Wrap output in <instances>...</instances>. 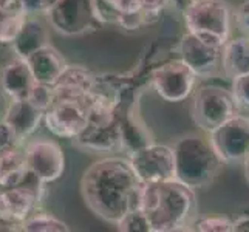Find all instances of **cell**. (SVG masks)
Instances as JSON below:
<instances>
[{
	"instance_id": "1",
	"label": "cell",
	"mask_w": 249,
	"mask_h": 232,
	"mask_svg": "<svg viewBox=\"0 0 249 232\" xmlns=\"http://www.w3.org/2000/svg\"><path fill=\"white\" fill-rule=\"evenodd\" d=\"M142 183L127 157H106L87 167L81 192L89 209L107 223L116 225L127 212L140 208Z\"/></svg>"
},
{
	"instance_id": "2",
	"label": "cell",
	"mask_w": 249,
	"mask_h": 232,
	"mask_svg": "<svg viewBox=\"0 0 249 232\" xmlns=\"http://www.w3.org/2000/svg\"><path fill=\"white\" fill-rule=\"evenodd\" d=\"M140 209L152 232L184 231L196 218L195 191L172 178L167 181L142 183Z\"/></svg>"
},
{
	"instance_id": "3",
	"label": "cell",
	"mask_w": 249,
	"mask_h": 232,
	"mask_svg": "<svg viewBox=\"0 0 249 232\" xmlns=\"http://www.w3.org/2000/svg\"><path fill=\"white\" fill-rule=\"evenodd\" d=\"M175 179L194 191L209 186L223 166L209 138L196 133L181 136L174 145Z\"/></svg>"
},
{
	"instance_id": "4",
	"label": "cell",
	"mask_w": 249,
	"mask_h": 232,
	"mask_svg": "<svg viewBox=\"0 0 249 232\" xmlns=\"http://www.w3.org/2000/svg\"><path fill=\"white\" fill-rule=\"evenodd\" d=\"M183 16L187 31L204 44L221 48L231 39L232 10L226 0H192Z\"/></svg>"
},
{
	"instance_id": "5",
	"label": "cell",
	"mask_w": 249,
	"mask_h": 232,
	"mask_svg": "<svg viewBox=\"0 0 249 232\" xmlns=\"http://www.w3.org/2000/svg\"><path fill=\"white\" fill-rule=\"evenodd\" d=\"M192 118L203 132L209 133L238 113V104L229 89L220 85H201L192 93Z\"/></svg>"
},
{
	"instance_id": "6",
	"label": "cell",
	"mask_w": 249,
	"mask_h": 232,
	"mask_svg": "<svg viewBox=\"0 0 249 232\" xmlns=\"http://www.w3.org/2000/svg\"><path fill=\"white\" fill-rule=\"evenodd\" d=\"M45 186L28 172L23 184L0 189V223L11 231H19L22 221L40 208Z\"/></svg>"
},
{
	"instance_id": "7",
	"label": "cell",
	"mask_w": 249,
	"mask_h": 232,
	"mask_svg": "<svg viewBox=\"0 0 249 232\" xmlns=\"http://www.w3.org/2000/svg\"><path fill=\"white\" fill-rule=\"evenodd\" d=\"M45 16L50 27L64 36H81L102 27L94 0H59Z\"/></svg>"
},
{
	"instance_id": "8",
	"label": "cell",
	"mask_w": 249,
	"mask_h": 232,
	"mask_svg": "<svg viewBox=\"0 0 249 232\" xmlns=\"http://www.w3.org/2000/svg\"><path fill=\"white\" fill-rule=\"evenodd\" d=\"M198 77L181 59H170L153 68L150 84L157 94L167 102L186 101L196 87Z\"/></svg>"
},
{
	"instance_id": "9",
	"label": "cell",
	"mask_w": 249,
	"mask_h": 232,
	"mask_svg": "<svg viewBox=\"0 0 249 232\" xmlns=\"http://www.w3.org/2000/svg\"><path fill=\"white\" fill-rule=\"evenodd\" d=\"M23 152L28 172L44 184L56 183L62 178L67 160L59 143L48 138L31 140L23 143Z\"/></svg>"
},
{
	"instance_id": "10",
	"label": "cell",
	"mask_w": 249,
	"mask_h": 232,
	"mask_svg": "<svg viewBox=\"0 0 249 232\" xmlns=\"http://www.w3.org/2000/svg\"><path fill=\"white\" fill-rule=\"evenodd\" d=\"M130 166L141 183H158L175 178L174 147L149 143L127 155Z\"/></svg>"
},
{
	"instance_id": "11",
	"label": "cell",
	"mask_w": 249,
	"mask_h": 232,
	"mask_svg": "<svg viewBox=\"0 0 249 232\" xmlns=\"http://www.w3.org/2000/svg\"><path fill=\"white\" fill-rule=\"evenodd\" d=\"M208 138L223 162L243 161L249 153V116L234 115L209 132Z\"/></svg>"
},
{
	"instance_id": "12",
	"label": "cell",
	"mask_w": 249,
	"mask_h": 232,
	"mask_svg": "<svg viewBox=\"0 0 249 232\" xmlns=\"http://www.w3.org/2000/svg\"><path fill=\"white\" fill-rule=\"evenodd\" d=\"M42 123L56 138L76 140L89 124L87 104L71 101H53V104L44 111Z\"/></svg>"
},
{
	"instance_id": "13",
	"label": "cell",
	"mask_w": 249,
	"mask_h": 232,
	"mask_svg": "<svg viewBox=\"0 0 249 232\" xmlns=\"http://www.w3.org/2000/svg\"><path fill=\"white\" fill-rule=\"evenodd\" d=\"M179 59L189 65L196 77H211L221 70V48L201 42L192 33H186L179 40Z\"/></svg>"
},
{
	"instance_id": "14",
	"label": "cell",
	"mask_w": 249,
	"mask_h": 232,
	"mask_svg": "<svg viewBox=\"0 0 249 232\" xmlns=\"http://www.w3.org/2000/svg\"><path fill=\"white\" fill-rule=\"evenodd\" d=\"M96 76L90 68L81 64H67L53 84L54 101H71L87 104V99L96 82Z\"/></svg>"
},
{
	"instance_id": "15",
	"label": "cell",
	"mask_w": 249,
	"mask_h": 232,
	"mask_svg": "<svg viewBox=\"0 0 249 232\" xmlns=\"http://www.w3.org/2000/svg\"><path fill=\"white\" fill-rule=\"evenodd\" d=\"M2 118L11 127L17 141L23 144L37 132L44 121V111L34 107L28 99H10Z\"/></svg>"
},
{
	"instance_id": "16",
	"label": "cell",
	"mask_w": 249,
	"mask_h": 232,
	"mask_svg": "<svg viewBox=\"0 0 249 232\" xmlns=\"http://www.w3.org/2000/svg\"><path fill=\"white\" fill-rule=\"evenodd\" d=\"M116 121L119 127V136H121V149H124L127 155L152 143L149 127L144 124L133 106L124 107L123 104L119 107Z\"/></svg>"
},
{
	"instance_id": "17",
	"label": "cell",
	"mask_w": 249,
	"mask_h": 232,
	"mask_svg": "<svg viewBox=\"0 0 249 232\" xmlns=\"http://www.w3.org/2000/svg\"><path fill=\"white\" fill-rule=\"evenodd\" d=\"M34 82L30 67L22 57L16 56L0 70V89L10 99H27Z\"/></svg>"
},
{
	"instance_id": "18",
	"label": "cell",
	"mask_w": 249,
	"mask_h": 232,
	"mask_svg": "<svg viewBox=\"0 0 249 232\" xmlns=\"http://www.w3.org/2000/svg\"><path fill=\"white\" fill-rule=\"evenodd\" d=\"M33 77L36 82L53 85L59 74L67 67V61L64 56L59 53V50L53 45H44L42 48L36 50L28 57H25Z\"/></svg>"
},
{
	"instance_id": "19",
	"label": "cell",
	"mask_w": 249,
	"mask_h": 232,
	"mask_svg": "<svg viewBox=\"0 0 249 232\" xmlns=\"http://www.w3.org/2000/svg\"><path fill=\"white\" fill-rule=\"evenodd\" d=\"M74 144L81 149L91 152H111L121 147V136H119L118 121L108 124L89 123Z\"/></svg>"
},
{
	"instance_id": "20",
	"label": "cell",
	"mask_w": 249,
	"mask_h": 232,
	"mask_svg": "<svg viewBox=\"0 0 249 232\" xmlns=\"http://www.w3.org/2000/svg\"><path fill=\"white\" fill-rule=\"evenodd\" d=\"M28 175L23 144L0 150V189L23 184Z\"/></svg>"
},
{
	"instance_id": "21",
	"label": "cell",
	"mask_w": 249,
	"mask_h": 232,
	"mask_svg": "<svg viewBox=\"0 0 249 232\" xmlns=\"http://www.w3.org/2000/svg\"><path fill=\"white\" fill-rule=\"evenodd\" d=\"M221 70L231 79L249 73V36L229 39L221 47Z\"/></svg>"
},
{
	"instance_id": "22",
	"label": "cell",
	"mask_w": 249,
	"mask_h": 232,
	"mask_svg": "<svg viewBox=\"0 0 249 232\" xmlns=\"http://www.w3.org/2000/svg\"><path fill=\"white\" fill-rule=\"evenodd\" d=\"M47 44H50V42H48V31L45 28V25L37 19H33L28 14L27 20L23 22L19 34H17V37L10 47L13 48L17 57L25 59Z\"/></svg>"
},
{
	"instance_id": "23",
	"label": "cell",
	"mask_w": 249,
	"mask_h": 232,
	"mask_svg": "<svg viewBox=\"0 0 249 232\" xmlns=\"http://www.w3.org/2000/svg\"><path fill=\"white\" fill-rule=\"evenodd\" d=\"M22 232H68L70 228L65 221L54 217L53 214L36 209L30 217H27L19 228Z\"/></svg>"
},
{
	"instance_id": "24",
	"label": "cell",
	"mask_w": 249,
	"mask_h": 232,
	"mask_svg": "<svg viewBox=\"0 0 249 232\" xmlns=\"http://www.w3.org/2000/svg\"><path fill=\"white\" fill-rule=\"evenodd\" d=\"M28 14H0V45H11L14 39L17 37L23 22L27 20Z\"/></svg>"
},
{
	"instance_id": "25",
	"label": "cell",
	"mask_w": 249,
	"mask_h": 232,
	"mask_svg": "<svg viewBox=\"0 0 249 232\" xmlns=\"http://www.w3.org/2000/svg\"><path fill=\"white\" fill-rule=\"evenodd\" d=\"M234 221L223 217V215H209V217H201L195 218L192 221V231H200V232H232Z\"/></svg>"
},
{
	"instance_id": "26",
	"label": "cell",
	"mask_w": 249,
	"mask_h": 232,
	"mask_svg": "<svg viewBox=\"0 0 249 232\" xmlns=\"http://www.w3.org/2000/svg\"><path fill=\"white\" fill-rule=\"evenodd\" d=\"M115 226L119 231H124V232H152L149 221L140 208L127 212Z\"/></svg>"
},
{
	"instance_id": "27",
	"label": "cell",
	"mask_w": 249,
	"mask_h": 232,
	"mask_svg": "<svg viewBox=\"0 0 249 232\" xmlns=\"http://www.w3.org/2000/svg\"><path fill=\"white\" fill-rule=\"evenodd\" d=\"M27 99L31 102L34 107H37L39 110L45 111L54 101V91H53V85L48 84H42V82H34L31 87Z\"/></svg>"
},
{
	"instance_id": "28",
	"label": "cell",
	"mask_w": 249,
	"mask_h": 232,
	"mask_svg": "<svg viewBox=\"0 0 249 232\" xmlns=\"http://www.w3.org/2000/svg\"><path fill=\"white\" fill-rule=\"evenodd\" d=\"M232 91L234 98L238 104V108H249V73L237 76L232 79Z\"/></svg>"
},
{
	"instance_id": "29",
	"label": "cell",
	"mask_w": 249,
	"mask_h": 232,
	"mask_svg": "<svg viewBox=\"0 0 249 232\" xmlns=\"http://www.w3.org/2000/svg\"><path fill=\"white\" fill-rule=\"evenodd\" d=\"M169 0H140V10L149 17L150 23L157 22L161 11L167 6Z\"/></svg>"
},
{
	"instance_id": "30",
	"label": "cell",
	"mask_w": 249,
	"mask_h": 232,
	"mask_svg": "<svg viewBox=\"0 0 249 232\" xmlns=\"http://www.w3.org/2000/svg\"><path fill=\"white\" fill-rule=\"evenodd\" d=\"M59 0H22L25 11L31 14H47Z\"/></svg>"
},
{
	"instance_id": "31",
	"label": "cell",
	"mask_w": 249,
	"mask_h": 232,
	"mask_svg": "<svg viewBox=\"0 0 249 232\" xmlns=\"http://www.w3.org/2000/svg\"><path fill=\"white\" fill-rule=\"evenodd\" d=\"M17 144H20V143L17 141L11 127L5 123L3 118H0V150L13 147V145H17Z\"/></svg>"
},
{
	"instance_id": "32",
	"label": "cell",
	"mask_w": 249,
	"mask_h": 232,
	"mask_svg": "<svg viewBox=\"0 0 249 232\" xmlns=\"http://www.w3.org/2000/svg\"><path fill=\"white\" fill-rule=\"evenodd\" d=\"M237 27L242 30L246 36H249V0H243L235 11Z\"/></svg>"
},
{
	"instance_id": "33",
	"label": "cell",
	"mask_w": 249,
	"mask_h": 232,
	"mask_svg": "<svg viewBox=\"0 0 249 232\" xmlns=\"http://www.w3.org/2000/svg\"><path fill=\"white\" fill-rule=\"evenodd\" d=\"M113 10L118 13H133L140 10V0H110Z\"/></svg>"
},
{
	"instance_id": "34",
	"label": "cell",
	"mask_w": 249,
	"mask_h": 232,
	"mask_svg": "<svg viewBox=\"0 0 249 232\" xmlns=\"http://www.w3.org/2000/svg\"><path fill=\"white\" fill-rule=\"evenodd\" d=\"M0 13H8V14H19L25 13V6L22 3V0H0Z\"/></svg>"
},
{
	"instance_id": "35",
	"label": "cell",
	"mask_w": 249,
	"mask_h": 232,
	"mask_svg": "<svg viewBox=\"0 0 249 232\" xmlns=\"http://www.w3.org/2000/svg\"><path fill=\"white\" fill-rule=\"evenodd\" d=\"M232 232H249V215H243L234 220Z\"/></svg>"
},
{
	"instance_id": "36",
	"label": "cell",
	"mask_w": 249,
	"mask_h": 232,
	"mask_svg": "<svg viewBox=\"0 0 249 232\" xmlns=\"http://www.w3.org/2000/svg\"><path fill=\"white\" fill-rule=\"evenodd\" d=\"M191 2H192V0H169V3H174L179 11H184L187 8V5Z\"/></svg>"
},
{
	"instance_id": "37",
	"label": "cell",
	"mask_w": 249,
	"mask_h": 232,
	"mask_svg": "<svg viewBox=\"0 0 249 232\" xmlns=\"http://www.w3.org/2000/svg\"><path fill=\"white\" fill-rule=\"evenodd\" d=\"M243 164H245V175H246V179H248V183H249V153L245 157Z\"/></svg>"
},
{
	"instance_id": "38",
	"label": "cell",
	"mask_w": 249,
	"mask_h": 232,
	"mask_svg": "<svg viewBox=\"0 0 249 232\" xmlns=\"http://www.w3.org/2000/svg\"><path fill=\"white\" fill-rule=\"evenodd\" d=\"M0 14H2V13H0Z\"/></svg>"
}]
</instances>
